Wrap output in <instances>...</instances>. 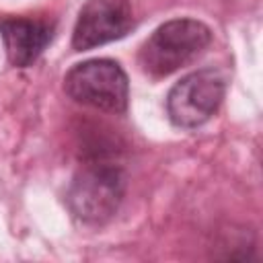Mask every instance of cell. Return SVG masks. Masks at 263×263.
<instances>
[{
    "label": "cell",
    "mask_w": 263,
    "mask_h": 263,
    "mask_svg": "<svg viewBox=\"0 0 263 263\" xmlns=\"http://www.w3.org/2000/svg\"><path fill=\"white\" fill-rule=\"evenodd\" d=\"M125 173L121 166L107 160H90L74 175L66 203L74 218L84 224H105L109 222L125 195Z\"/></svg>",
    "instance_id": "6da1fadb"
},
{
    "label": "cell",
    "mask_w": 263,
    "mask_h": 263,
    "mask_svg": "<svg viewBox=\"0 0 263 263\" xmlns=\"http://www.w3.org/2000/svg\"><path fill=\"white\" fill-rule=\"evenodd\" d=\"M212 41V31L197 18H173L160 25L140 47L138 62L150 78H164L191 64Z\"/></svg>",
    "instance_id": "7a4b0ae2"
},
{
    "label": "cell",
    "mask_w": 263,
    "mask_h": 263,
    "mask_svg": "<svg viewBox=\"0 0 263 263\" xmlns=\"http://www.w3.org/2000/svg\"><path fill=\"white\" fill-rule=\"evenodd\" d=\"M66 95L86 107L125 113L129 103V80L125 70L107 58H95L72 66L64 76Z\"/></svg>",
    "instance_id": "3957f363"
},
{
    "label": "cell",
    "mask_w": 263,
    "mask_h": 263,
    "mask_svg": "<svg viewBox=\"0 0 263 263\" xmlns=\"http://www.w3.org/2000/svg\"><path fill=\"white\" fill-rule=\"evenodd\" d=\"M226 76L216 68L195 70L183 76L166 97V115L173 125L193 129L203 125L222 105Z\"/></svg>",
    "instance_id": "277c9868"
},
{
    "label": "cell",
    "mask_w": 263,
    "mask_h": 263,
    "mask_svg": "<svg viewBox=\"0 0 263 263\" xmlns=\"http://www.w3.org/2000/svg\"><path fill=\"white\" fill-rule=\"evenodd\" d=\"M132 27L134 10L129 0H86L72 33V47L86 51L105 45L121 39Z\"/></svg>",
    "instance_id": "5b68a950"
},
{
    "label": "cell",
    "mask_w": 263,
    "mask_h": 263,
    "mask_svg": "<svg viewBox=\"0 0 263 263\" xmlns=\"http://www.w3.org/2000/svg\"><path fill=\"white\" fill-rule=\"evenodd\" d=\"M53 23L31 16L0 18V35L8 62L16 68L31 66L53 39Z\"/></svg>",
    "instance_id": "8992f818"
}]
</instances>
